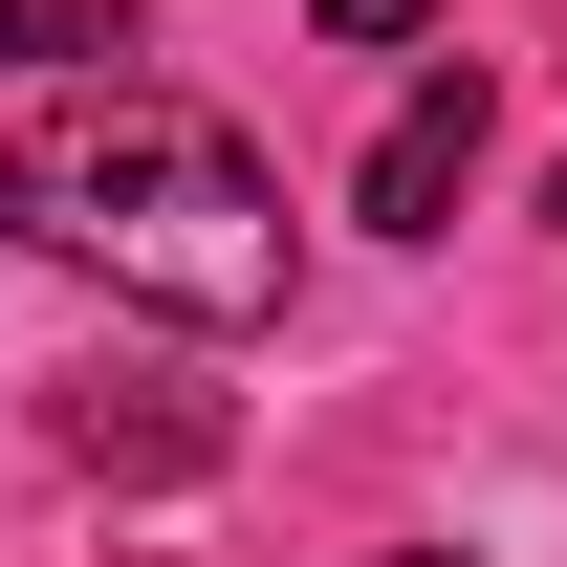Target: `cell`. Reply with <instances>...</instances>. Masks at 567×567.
<instances>
[{
    "instance_id": "6da1fadb",
    "label": "cell",
    "mask_w": 567,
    "mask_h": 567,
    "mask_svg": "<svg viewBox=\"0 0 567 567\" xmlns=\"http://www.w3.org/2000/svg\"><path fill=\"white\" fill-rule=\"evenodd\" d=\"M0 240L22 262H87L110 306L153 328H284V284H306V218L240 132H218L197 87H44L22 132H0Z\"/></svg>"
},
{
    "instance_id": "5b68a950",
    "label": "cell",
    "mask_w": 567,
    "mask_h": 567,
    "mask_svg": "<svg viewBox=\"0 0 567 567\" xmlns=\"http://www.w3.org/2000/svg\"><path fill=\"white\" fill-rule=\"evenodd\" d=\"M306 22H328V44H371V66H415V44L458 22V0H306Z\"/></svg>"
},
{
    "instance_id": "8992f818",
    "label": "cell",
    "mask_w": 567,
    "mask_h": 567,
    "mask_svg": "<svg viewBox=\"0 0 567 567\" xmlns=\"http://www.w3.org/2000/svg\"><path fill=\"white\" fill-rule=\"evenodd\" d=\"M371 567H458V546H371Z\"/></svg>"
},
{
    "instance_id": "277c9868",
    "label": "cell",
    "mask_w": 567,
    "mask_h": 567,
    "mask_svg": "<svg viewBox=\"0 0 567 567\" xmlns=\"http://www.w3.org/2000/svg\"><path fill=\"white\" fill-rule=\"evenodd\" d=\"M132 44V0H0V87H44V66H110Z\"/></svg>"
},
{
    "instance_id": "7a4b0ae2",
    "label": "cell",
    "mask_w": 567,
    "mask_h": 567,
    "mask_svg": "<svg viewBox=\"0 0 567 567\" xmlns=\"http://www.w3.org/2000/svg\"><path fill=\"white\" fill-rule=\"evenodd\" d=\"M458 197H481V66H415L393 132H371V175H350V218L371 240H458Z\"/></svg>"
},
{
    "instance_id": "52a82bcc",
    "label": "cell",
    "mask_w": 567,
    "mask_h": 567,
    "mask_svg": "<svg viewBox=\"0 0 567 567\" xmlns=\"http://www.w3.org/2000/svg\"><path fill=\"white\" fill-rule=\"evenodd\" d=\"M546 218H567V175H546Z\"/></svg>"
},
{
    "instance_id": "3957f363",
    "label": "cell",
    "mask_w": 567,
    "mask_h": 567,
    "mask_svg": "<svg viewBox=\"0 0 567 567\" xmlns=\"http://www.w3.org/2000/svg\"><path fill=\"white\" fill-rule=\"evenodd\" d=\"M44 436H66L87 481H197L218 458V415L175 393V371H87V393H44Z\"/></svg>"
}]
</instances>
